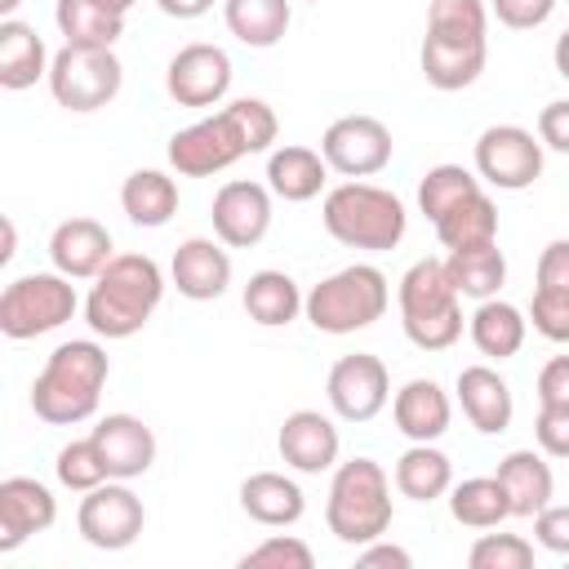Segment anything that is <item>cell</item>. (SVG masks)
Returning a JSON list of instances; mask_svg holds the SVG:
<instances>
[{
  "instance_id": "cell-15",
  "label": "cell",
  "mask_w": 569,
  "mask_h": 569,
  "mask_svg": "<svg viewBox=\"0 0 569 569\" xmlns=\"http://www.w3.org/2000/svg\"><path fill=\"white\" fill-rule=\"evenodd\" d=\"M209 218H213V236L227 249H253L271 231V187L231 178L213 191Z\"/></svg>"
},
{
  "instance_id": "cell-44",
  "label": "cell",
  "mask_w": 569,
  "mask_h": 569,
  "mask_svg": "<svg viewBox=\"0 0 569 569\" xmlns=\"http://www.w3.org/2000/svg\"><path fill=\"white\" fill-rule=\"evenodd\" d=\"M489 9L498 13L502 27L511 31H533L556 13V0H489Z\"/></svg>"
},
{
  "instance_id": "cell-53",
  "label": "cell",
  "mask_w": 569,
  "mask_h": 569,
  "mask_svg": "<svg viewBox=\"0 0 569 569\" xmlns=\"http://www.w3.org/2000/svg\"><path fill=\"white\" fill-rule=\"evenodd\" d=\"M93 4H102V9H111V13H120V18H124V13H129L138 0H93Z\"/></svg>"
},
{
  "instance_id": "cell-32",
  "label": "cell",
  "mask_w": 569,
  "mask_h": 569,
  "mask_svg": "<svg viewBox=\"0 0 569 569\" xmlns=\"http://www.w3.org/2000/svg\"><path fill=\"white\" fill-rule=\"evenodd\" d=\"M222 22L240 44L271 49L284 40L293 9H289V0H222Z\"/></svg>"
},
{
  "instance_id": "cell-11",
  "label": "cell",
  "mask_w": 569,
  "mask_h": 569,
  "mask_svg": "<svg viewBox=\"0 0 569 569\" xmlns=\"http://www.w3.org/2000/svg\"><path fill=\"white\" fill-rule=\"evenodd\" d=\"M476 173L498 191H525L542 178V138L520 124H489L476 138Z\"/></svg>"
},
{
  "instance_id": "cell-29",
  "label": "cell",
  "mask_w": 569,
  "mask_h": 569,
  "mask_svg": "<svg viewBox=\"0 0 569 569\" xmlns=\"http://www.w3.org/2000/svg\"><path fill=\"white\" fill-rule=\"evenodd\" d=\"M485 58H489V44H449V40H436V36H422V76L431 89H467L480 80L485 71Z\"/></svg>"
},
{
  "instance_id": "cell-51",
  "label": "cell",
  "mask_w": 569,
  "mask_h": 569,
  "mask_svg": "<svg viewBox=\"0 0 569 569\" xmlns=\"http://www.w3.org/2000/svg\"><path fill=\"white\" fill-rule=\"evenodd\" d=\"M551 62H556V71L569 80V27L556 36V49H551Z\"/></svg>"
},
{
  "instance_id": "cell-9",
  "label": "cell",
  "mask_w": 569,
  "mask_h": 569,
  "mask_svg": "<svg viewBox=\"0 0 569 569\" xmlns=\"http://www.w3.org/2000/svg\"><path fill=\"white\" fill-rule=\"evenodd\" d=\"M49 93L58 107L84 116V111H98L107 107L120 84H124V67L111 49H93V44H62L49 62Z\"/></svg>"
},
{
  "instance_id": "cell-6",
  "label": "cell",
  "mask_w": 569,
  "mask_h": 569,
  "mask_svg": "<svg viewBox=\"0 0 569 569\" xmlns=\"http://www.w3.org/2000/svg\"><path fill=\"white\" fill-rule=\"evenodd\" d=\"M400 329L418 351H445L462 338V293L453 289L445 258H418L396 289Z\"/></svg>"
},
{
  "instance_id": "cell-19",
  "label": "cell",
  "mask_w": 569,
  "mask_h": 569,
  "mask_svg": "<svg viewBox=\"0 0 569 569\" xmlns=\"http://www.w3.org/2000/svg\"><path fill=\"white\" fill-rule=\"evenodd\" d=\"M89 436H93L111 480H138L156 462V431L133 413H107V418H98V427Z\"/></svg>"
},
{
  "instance_id": "cell-43",
  "label": "cell",
  "mask_w": 569,
  "mask_h": 569,
  "mask_svg": "<svg viewBox=\"0 0 569 569\" xmlns=\"http://www.w3.org/2000/svg\"><path fill=\"white\" fill-rule=\"evenodd\" d=\"M533 436L547 458H569V405H538Z\"/></svg>"
},
{
  "instance_id": "cell-18",
  "label": "cell",
  "mask_w": 569,
  "mask_h": 569,
  "mask_svg": "<svg viewBox=\"0 0 569 569\" xmlns=\"http://www.w3.org/2000/svg\"><path fill=\"white\" fill-rule=\"evenodd\" d=\"M169 280L178 284L182 298H191V302H213V298H222L227 284H231V253L222 249V240L187 236V240L173 249Z\"/></svg>"
},
{
  "instance_id": "cell-17",
  "label": "cell",
  "mask_w": 569,
  "mask_h": 569,
  "mask_svg": "<svg viewBox=\"0 0 569 569\" xmlns=\"http://www.w3.org/2000/svg\"><path fill=\"white\" fill-rule=\"evenodd\" d=\"M276 449L284 458V467L302 471V476H320L329 467H338V427L333 418H325L320 409H293L284 422H280V436H276Z\"/></svg>"
},
{
  "instance_id": "cell-20",
  "label": "cell",
  "mask_w": 569,
  "mask_h": 569,
  "mask_svg": "<svg viewBox=\"0 0 569 569\" xmlns=\"http://www.w3.org/2000/svg\"><path fill=\"white\" fill-rule=\"evenodd\" d=\"M49 258H53V271L71 280H93L116 258V244L98 218H67L49 236Z\"/></svg>"
},
{
  "instance_id": "cell-40",
  "label": "cell",
  "mask_w": 569,
  "mask_h": 569,
  "mask_svg": "<svg viewBox=\"0 0 569 569\" xmlns=\"http://www.w3.org/2000/svg\"><path fill=\"white\" fill-rule=\"evenodd\" d=\"M471 569H533V542L520 533H480L467 551Z\"/></svg>"
},
{
  "instance_id": "cell-38",
  "label": "cell",
  "mask_w": 569,
  "mask_h": 569,
  "mask_svg": "<svg viewBox=\"0 0 569 569\" xmlns=\"http://www.w3.org/2000/svg\"><path fill=\"white\" fill-rule=\"evenodd\" d=\"M476 191H480V173H471L462 164H431L418 182V209L436 222L440 213H449L458 200H467Z\"/></svg>"
},
{
  "instance_id": "cell-50",
  "label": "cell",
  "mask_w": 569,
  "mask_h": 569,
  "mask_svg": "<svg viewBox=\"0 0 569 569\" xmlns=\"http://www.w3.org/2000/svg\"><path fill=\"white\" fill-rule=\"evenodd\" d=\"M156 4H160V13H169L178 22H191V18H200V13L213 9V0H156Z\"/></svg>"
},
{
  "instance_id": "cell-28",
  "label": "cell",
  "mask_w": 569,
  "mask_h": 569,
  "mask_svg": "<svg viewBox=\"0 0 569 569\" xmlns=\"http://www.w3.org/2000/svg\"><path fill=\"white\" fill-rule=\"evenodd\" d=\"M396 489L405 493V498H413V502H436V498H445L449 493V485H453V462H449V453H440L436 449V440H413L400 458H396Z\"/></svg>"
},
{
  "instance_id": "cell-34",
  "label": "cell",
  "mask_w": 569,
  "mask_h": 569,
  "mask_svg": "<svg viewBox=\"0 0 569 569\" xmlns=\"http://www.w3.org/2000/svg\"><path fill=\"white\" fill-rule=\"evenodd\" d=\"M449 516L467 529H498L502 520H511V498L498 476H471L449 485Z\"/></svg>"
},
{
  "instance_id": "cell-12",
  "label": "cell",
  "mask_w": 569,
  "mask_h": 569,
  "mask_svg": "<svg viewBox=\"0 0 569 569\" xmlns=\"http://www.w3.org/2000/svg\"><path fill=\"white\" fill-rule=\"evenodd\" d=\"M391 129L378 116H338L325 138H320V156L329 160L333 173L342 178H373L391 164Z\"/></svg>"
},
{
  "instance_id": "cell-5",
  "label": "cell",
  "mask_w": 569,
  "mask_h": 569,
  "mask_svg": "<svg viewBox=\"0 0 569 569\" xmlns=\"http://www.w3.org/2000/svg\"><path fill=\"white\" fill-rule=\"evenodd\" d=\"M325 525L338 542L365 547L391 529V480L373 458H347L333 467Z\"/></svg>"
},
{
  "instance_id": "cell-10",
  "label": "cell",
  "mask_w": 569,
  "mask_h": 569,
  "mask_svg": "<svg viewBox=\"0 0 569 569\" xmlns=\"http://www.w3.org/2000/svg\"><path fill=\"white\" fill-rule=\"evenodd\" d=\"M147 525V507L142 498L129 489V480H102L98 489H89L80 498V511H76V529L89 547L98 551H124L138 542Z\"/></svg>"
},
{
  "instance_id": "cell-26",
  "label": "cell",
  "mask_w": 569,
  "mask_h": 569,
  "mask_svg": "<svg viewBox=\"0 0 569 569\" xmlns=\"http://www.w3.org/2000/svg\"><path fill=\"white\" fill-rule=\"evenodd\" d=\"M49 62L53 58L31 22L0 18V89H9V93L31 89L40 76H49Z\"/></svg>"
},
{
  "instance_id": "cell-47",
  "label": "cell",
  "mask_w": 569,
  "mask_h": 569,
  "mask_svg": "<svg viewBox=\"0 0 569 569\" xmlns=\"http://www.w3.org/2000/svg\"><path fill=\"white\" fill-rule=\"evenodd\" d=\"M538 138H542V147L569 156V98H556L538 111Z\"/></svg>"
},
{
  "instance_id": "cell-48",
  "label": "cell",
  "mask_w": 569,
  "mask_h": 569,
  "mask_svg": "<svg viewBox=\"0 0 569 569\" xmlns=\"http://www.w3.org/2000/svg\"><path fill=\"white\" fill-rule=\"evenodd\" d=\"M538 405H569V356H551L538 373Z\"/></svg>"
},
{
  "instance_id": "cell-21",
  "label": "cell",
  "mask_w": 569,
  "mask_h": 569,
  "mask_svg": "<svg viewBox=\"0 0 569 569\" xmlns=\"http://www.w3.org/2000/svg\"><path fill=\"white\" fill-rule=\"evenodd\" d=\"M458 405H462L467 422L480 436H502L511 427V413H516V400H511L507 378L498 369H489V365L458 369Z\"/></svg>"
},
{
  "instance_id": "cell-4",
  "label": "cell",
  "mask_w": 569,
  "mask_h": 569,
  "mask_svg": "<svg viewBox=\"0 0 569 569\" xmlns=\"http://www.w3.org/2000/svg\"><path fill=\"white\" fill-rule=\"evenodd\" d=\"M320 218H325V231L338 244L369 249V253L396 249L405 240V231H409V213H405L400 196L387 191V187L360 182V178H347L342 187L325 191Z\"/></svg>"
},
{
  "instance_id": "cell-1",
  "label": "cell",
  "mask_w": 569,
  "mask_h": 569,
  "mask_svg": "<svg viewBox=\"0 0 569 569\" xmlns=\"http://www.w3.org/2000/svg\"><path fill=\"white\" fill-rule=\"evenodd\" d=\"M280 133V120L271 111V102L262 98H236L227 102L222 111L178 129L164 147L173 173L182 178H209V173H222L231 169L240 156H258V151H271Z\"/></svg>"
},
{
  "instance_id": "cell-55",
  "label": "cell",
  "mask_w": 569,
  "mask_h": 569,
  "mask_svg": "<svg viewBox=\"0 0 569 569\" xmlns=\"http://www.w3.org/2000/svg\"><path fill=\"white\" fill-rule=\"evenodd\" d=\"M307 4H320V0H307Z\"/></svg>"
},
{
  "instance_id": "cell-3",
  "label": "cell",
  "mask_w": 569,
  "mask_h": 569,
  "mask_svg": "<svg viewBox=\"0 0 569 569\" xmlns=\"http://www.w3.org/2000/svg\"><path fill=\"white\" fill-rule=\"evenodd\" d=\"M164 298V271L147 253H116L84 298V320L98 338H133Z\"/></svg>"
},
{
  "instance_id": "cell-14",
  "label": "cell",
  "mask_w": 569,
  "mask_h": 569,
  "mask_svg": "<svg viewBox=\"0 0 569 569\" xmlns=\"http://www.w3.org/2000/svg\"><path fill=\"white\" fill-rule=\"evenodd\" d=\"M231 53L222 44H187L164 67V89L178 107H218L231 89Z\"/></svg>"
},
{
  "instance_id": "cell-13",
  "label": "cell",
  "mask_w": 569,
  "mask_h": 569,
  "mask_svg": "<svg viewBox=\"0 0 569 569\" xmlns=\"http://www.w3.org/2000/svg\"><path fill=\"white\" fill-rule=\"evenodd\" d=\"M325 396L342 422H369L391 400V373L373 351H351L329 369Z\"/></svg>"
},
{
  "instance_id": "cell-42",
  "label": "cell",
  "mask_w": 569,
  "mask_h": 569,
  "mask_svg": "<svg viewBox=\"0 0 569 569\" xmlns=\"http://www.w3.org/2000/svg\"><path fill=\"white\" fill-rule=\"evenodd\" d=\"M529 320L547 342H569V293L560 289H533Z\"/></svg>"
},
{
  "instance_id": "cell-52",
  "label": "cell",
  "mask_w": 569,
  "mask_h": 569,
  "mask_svg": "<svg viewBox=\"0 0 569 569\" xmlns=\"http://www.w3.org/2000/svg\"><path fill=\"white\" fill-rule=\"evenodd\" d=\"M13 244H18V231H13V222L4 218V249H0V262H9V258H13Z\"/></svg>"
},
{
  "instance_id": "cell-7",
  "label": "cell",
  "mask_w": 569,
  "mask_h": 569,
  "mask_svg": "<svg viewBox=\"0 0 569 569\" xmlns=\"http://www.w3.org/2000/svg\"><path fill=\"white\" fill-rule=\"evenodd\" d=\"M387 302H391L387 276L373 262H351V267L325 276L320 284H311L302 311H307L311 329H320V333H356V329H369L373 320H382Z\"/></svg>"
},
{
  "instance_id": "cell-49",
  "label": "cell",
  "mask_w": 569,
  "mask_h": 569,
  "mask_svg": "<svg viewBox=\"0 0 569 569\" xmlns=\"http://www.w3.org/2000/svg\"><path fill=\"white\" fill-rule=\"evenodd\" d=\"M356 565H360V569H409L413 556H409L405 547H396V542L373 538V542H365V547L356 551Z\"/></svg>"
},
{
  "instance_id": "cell-41",
  "label": "cell",
  "mask_w": 569,
  "mask_h": 569,
  "mask_svg": "<svg viewBox=\"0 0 569 569\" xmlns=\"http://www.w3.org/2000/svg\"><path fill=\"white\" fill-rule=\"evenodd\" d=\"M316 551L293 533H271L240 556V569H311Z\"/></svg>"
},
{
  "instance_id": "cell-25",
  "label": "cell",
  "mask_w": 569,
  "mask_h": 569,
  "mask_svg": "<svg viewBox=\"0 0 569 569\" xmlns=\"http://www.w3.org/2000/svg\"><path fill=\"white\" fill-rule=\"evenodd\" d=\"M511 498V516L520 520H533L542 507H551V493H556V476H551V462L538 453V449H511L498 471H493Z\"/></svg>"
},
{
  "instance_id": "cell-22",
  "label": "cell",
  "mask_w": 569,
  "mask_h": 569,
  "mask_svg": "<svg viewBox=\"0 0 569 569\" xmlns=\"http://www.w3.org/2000/svg\"><path fill=\"white\" fill-rule=\"evenodd\" d=\"M240 511L253 520V525H267V529H289L302 520L307 511V493L298 480H289L284 471H253L240 480Z\"/></svg>"
},
{
  "instance_id": "cell-39",
  "label": "cell",
  "mask_w": 569,
  "mask_h": 569,
  "mask_svg": "<svg viewBox=\"0 0 569 569\" xmlns=\"http://www.w3.org/2000/svg\"><path fill=\"white\" fill-rule=\"evenodd\" d=\"M53 471H58V485H67V489H76V493H89V489H98L102 480H111V471H107V462H102L93 436L67 440V445L58 449Z\"/></svg>"
},
{
  "instance_id": "cell-35",
  "label": "cell",
  "mask_w": 569,
  "mask_h": 569,
  "mask_svg": "<svg viewBox=\"0 0 569 569\" xmlns=\"http://www.w3.org/2000/svg\"><path fill=\"white\" fill-rule=\"evenodd\" d=\"M445 271L462 298L485 302V298H498V289L507 280V258L493 240V244H476V249H453L445 258Z\"/></svg>"
},
{
  "instance_id": "cell-24",
  "label": "cell",
  "mask_w": 569,
  "mask_h": 569,
  "mask_svg": "<svg viewBox=\"0 0 569 569\" xmlns=\"http://www.w3.org/2000/svg\"><path fill=\"white\" fill-rule=\"evenodd\" d=\"M325 182H329V160L316 147L284 142L267 156V187H271V196L289 200V204L316 200L325 191Z\"/></svg>"
},
{
  "instance_id": "cell-45",
  "label": "cell",
  "mask_w": 569,
  "mask_h": 569,
  "mask_svg": "<svg viewBox=\"0 0 569 569\" xmlns=\"http://www.w3.org/2000/svg\"><path fill=\"white\" fill-rule=\"evenodd\" d=\"M533 538H538V547H547V551H556V556H569V507H542L538 516H533Z\"/></svg>"
},
{
  "instance_id": "cell-23",
  "label": "cell",
  "mask_w": 569,
  "mask_h": 569,
  "mask_svg": "<svg viewBox=\"0 0 569 569\" xmlns=\"http://www.w3.org/2000/svg\"><path fill=\"white\" fill-rule=\"evenodd\" d=\"M391 418H396V431L409 440H440L449 431L453 405L436 378H409L391 396Z\"/></svg>"
},
{
  "instance_id": "cell-30",
  "label": "cell",
  "mask_w": 569,
  "mask_h": 569,
  "mask_svg": "<svg viewBox=\"0 0 569 569\" xmlns=\"http://www.w3.org/2000/svg\"><path fill=\"white\" fill-rule=\"evenodd\" d=\"M302 302H307V298H302L298 280H293L289 271H276V267L253 271L249 284H244V311H249V320L262 325V329H280V325H289V320H298Z\"/></svg>"
},
{
  "instance_id": "cell-36",
  "label": "cell",
  "mask_w": 569,
  "mask_h": 569,
  "mask_svg": "<svg viewBox=\"0 0 569 569\" xmlns=\"http://www.w3.org/2000/svg\"><path fill=\"white\" fill-rule=\"evenodd\" d=\"M53 22L62 31L67 44H93V49H111L124 36V18L93 4V0H58L53 4Z\"/></svg>"
},
{
  "instance_id": "cell-37",
  "label": "cell",
  "mask_w": 569,
  "mask_h": 569,
  "mask_svg": "<svg viewBox=\"0 0 569 569\" xmlns=\"http://www.w3.org/2000/svg\"><path fill=\"white\" fill-rule=\"evenodd\" d=\"M489 9L485 0H431L427 9V36L449 44H489Z\"/></svg>"
},
{
  "instance_id": "cell-16",
  "label": "cell",
  "mask_w": 569,
  "mask_h": 569,
  "mask_svg": "<svg viewBox=\"0 0 569 569\" xmlns=\"http://www.w3.org/2000/svg\"><path fill=\"white\" fill-rule=\"evenodd\" d=\"M58 520V498L49 485L31 476H9L0 480V551H18L27 538L53 529Z\"/></svg>"
},
{
  "instance_id": "cell-8",
  "label": "cell",
  "mask_w": 569,
  "mask_h": 569,
  "mask_svg": "<svg viewBox=\"0 0 569 569\" xmlns=\"http://www.w3.org/2000/svg\"><path fill=\"white\" fill-rule=\"evenodd\" d=\"M76 307H80V298H76L71 276H62V271L18 276L0 293V333L13 342L53 333L76 316Z\"/></svg>"
},
{
  "instance_id": "cell-46",
  "label": "cell",
  "mask_w": 569,
  "mask_h": 569,
  "mask_svg": "<svg viewBox=\"0 0 569 569\" xmlns=\"http://www.w3.org/2000/svg\"><path fill=\"white\" fill-rule=\"evenodd\" d=\"M533 289H560L569 293V240H551L542 253H538V284Z\"/></svg>"
},
{
  "instance_id": "cell-31",
  "label": "cell",
  "mask_w": 569,
  "mask_h": 569,
  "mask_svg": "<svg viewBox=\"0 0 569 569\" xmlns=\"http://www.w3.org/2000/svg\"><path fill=\"white\" fill-rule=\"evenodd\" d=\"M120 209L133 227H164L178 213V182L164 169H133L120 187Z\"/></svg>"
},
{
  "instance_id": "cell-33",
  "label": "cell",
  "mask_w": 569,
  "mask_h": 569,
  "mask_svg": "<svg viewBox=\"0 0 569 569\" xmlns=\"http://www.w3.org/2000/svg\"><path fill=\"white\" fill-rule=\"evenodd\" d=\"M436 240L453 253V249H476V244H493L498 240V204L489 200V191L480 187L476 196L458 200L449 213H440L436 222Z\"/></svg>"
},
{
  "instance_id": "cell-54",
  "label": "cell",
  "mask_w": 569,
  "mask_h": 569,
  "mask_svg": "<svg viewBox=\"0 0 569 569\" xmlns=\"http://www.w3.org/2000/svg\"><path fill=\"white\" fill-rule=\"evenodd\" d=\"M18 4H22V0H0V18H13Z\"/></svg>"
},
{
  "instance_id": "cell-2",
  "label": "cell",
  "mask_w": 569,
  "mask_h": 569,
  "mask_svg": "<svg viewBox=\"0 0 569 569\" xmlns=\"http://www.w3.org/2000/svg\"><path fill=\"white\" fill-rule=\"evenodd\" d=\"M111 360L93 338L58 342L31 382V409L49 427H76L98 413Z\"/></svg>"
},
{
  "instance_id": "cell-27",
  "label": "cell",
  "mask_w": 569,
  "mask_h": 569,
  "mask_svg": "<svg viewBox=\"0 0 569 569\" xmlns=\"http://www.w3.org/2000/svg\"><path fill=\"white\" fill-rule=\"evenodd\" d=\"M467 333H471V342H476V351H480V356H489V360H511V356L525 347L529 316H525L516 302L485 298V302L471 311Z\"/></svg>"
}]
</instances>
